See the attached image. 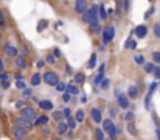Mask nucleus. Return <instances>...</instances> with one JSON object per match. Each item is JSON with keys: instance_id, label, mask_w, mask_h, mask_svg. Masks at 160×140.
<instances>
[{"instance_id": "f257e3e1", "label": "nucleus", "mask_w": 160, "mask_h": 140, "mask_svg": "<svg viewBox=\"0 0 160 140\" xmlns=\"http://www.w3.org/2000/svg\"><path fill=\"white\" fill-rule=\"evenodd\" d=\"M98 6L93 5L90 6V8H87V11L84 13V20L86 22H89L90 25H98Z\"/></svg>"}, {"instance_id": "f03ea898", "label": "nucleus", "mask_w": 160, "mask_h": 140, "mask_svg": "<svg viewBox=\"0 0 160 140\" xmlns=\"http://www.w3.org/2000/svg\"><path fill=\"white\" fill-rule=\"evenodd\" d=\"M103 129L107 132L110 139H115L117 137V128H115V123L112 120H109V118H107V120H104L103 122Z\"/></svg>"}, {"instance_id": "7ed1b4c3", "label": "nucleus", "mask_w": 160, "mask_h": 140, "mask_svg": "<svg viewBox=\"0 0 160 140\" xmlns=\"http://www.w3.org/2000/svg\"><path fill=\"white\" fill-rule=\"evenodd\" d=\"M44 81L48 84V86H54V87H56L59 84V76L54 72H45L44 73Z\"/></svg>"}, {"instance_id": "20e7f679", "label": "nucleus", "mask_w": 160, "mask_h": 140, "mask_svg": "<svg viewBox=\"0 0 160 140\" xmlns=\"http://www.w3.org/2000/svg\"><path fill=\"white\" fill-rule=\"evenodd\" d=\"M114 34H115L114 27H106L104 28L103 30V44H109V42L114 39Z\"/></svg>"}, {"instance_id": "39448f33", "label": "nucleus", "mask_w": 160, "mask_h": 140, "mask_svg": "<svg viewBox=\"0 0 160 140\" xmlns=\"http://www.w3.org/2000/svg\"><path fill=\"white\" fill-rule=\"evenodd\" d=\"M22 118H25V120H28V122H33L37 118V114L33 108H23L22 109Z\"/></svg>"}, {"instance_id": "423d86ee", "label": "nucleus", "mask_w": 160, "mask_h": 140, "mask_svg": "<svg viewBox=\"0 0 160 140\" xmlns=\"http://www.w3.org/2000/svg\"><path fill=\"white\" fill-rule=\"evenodd\" d=\"M75 11L78 14H84L87 11V2L86 0H78V2H75Z\"/></svg>"}, {"instance_id": "0eeeda50", "label": "nucleus", "mask_w": 160, "mask_h": 140, "mask_svg": "<svg viewBox=\"0 0 160 140\" xmlns=\"http://www.w3.org/2000/svg\"><path fill=\"white\" fill-rule=\"evenodd\" d=\"M16 123H17L19 128H22V129H25V131H28V129H31V128H33V125H31L28 120H25V118H22V117L17 118Z\"/></svg>"}, {"instance_id": "6e6552de", "label": "nucleus", "mask_w": 160, "mask_h": 140, "mask_svg": "<svg viewBox=\"0 0 160 140\" xmlns=\"http://www.w3.org/2000/svg\"><path fill=\"white\" fill-rule=\"evenodd\" d=\"M156 87H157V83H152L151 86H149V92H148V95H146V98H145V108H146V109H148L149 104H151V95H152V92L156 90Z\"/></svg>"}, {"instance_id": "1a4fd4ad", "label": "nucleus", "mask_w": 160, "mask_h": 140, "mask_svg": "<svg viewBox=\"0 0 160 140\" xmlns=\"http://www.w3.org/2000/svg\"><path fill=\"white\" fill-rule=\"evenodd\" d=\"M146 34H148V28H146V25H138L135 28V36L137 38L143 39V38H146Z\"/></svg>"}, {"instance_id": "9d476101", "label": "nucleus", "mask_w": 160, "mask_h": 140, "mask_svg": "<svg viewBox=\"0 0 160 140\" xmlns=\"http://www.w3.org/2000/svg\"><path fill=\"white\" fill-rule=\"evenodd\" d=\"M104 69H106V66L104 64H101L100 66V69H98V75L95 76V86H98V84H101V81L104 80Z\"/></svg>"}, {"instance_id": "9b49d317", "label": "nucleus", "mask_w": 160, "mask_h": 140, "mask_svg": "<svg viewBox=\"0 0 160 140\" xmlns=\"http://www.w3.org/2000/svg\"><path fill=\"white\" fill-rule=\"evenodd\" d=\"M90 117H92V120L95 123H100L103 120V118H101V111L98 108H93L92 111H90Z\"/></svg>"}, {"instance_id": "f8f14e48", "label": "nucleus", "mask_w": 160, "mask_h": 140, "mask_svg": "<svg viewBox=\"0 0 160 140\" xmlns=\"http://www.w3.org/2000/svg\"><path fill=\"white\" fill-rule=\"evenodd\" d=\"M25 134H26V131L22 129V128H19V126H16V128L12 129V136L16 137V140H22L25 137Z\"/></svg>"}, {"instance_id": "ddd939ff", "label": "nucleus", "mask_w": 160, "mask_h": 140, "mask_svg": "<svg viewBox=\"0 0 160 140\" xmlns=\"http://www.w3.org/2000/svg\"><path fill=\"white\" fill-rule=\"evenodd\" d=\"M118 104L123 108V109H128L129 108V100L126 95H118Z\"/></svg>"}, {"instance_id": "4468645a", "label": "nucleus", "mask_w": 160, "mask_h": 140, "mask_svg": "<svg viewBox=\"0 0 160 140\" xmlns=\"http://www.w3.org/2000/svg\"><path fill=\"white\" fill-rule=\"evenodd\" d=\"M39 106H40V109H44V111H51L53 109V103L48 101V100H44V101H39Z\"/></svg>"}, {"instance_id": "2eb2a0df", "label": "nucleus", "mask_w": 160, "mask_h": 140, "mask_svg": "<svg viewBox=\"0 0 160 140\" xmlns=\"http://www.w3.org/2000/svg\"><path fill=\"white\" fill-rule=\"evenodd\" d=\"M5 52H6V55H8V56H17V48L10 45V44L5 47Z\"/></svg>"}, {"instance_id": "dca6fc26", "label": "nucleus", "mask_w": 160, "mask_h": 140, "mask_svg": "<svg viewBox=\"0 0 160 140\" xmlns=\"http://www.w3.org/2000/svg\"><path fill=\"white\" fill-rule=\"evenodd\" d=\"M67 92H68V95H78L79 94V90H78V87H76V86H73V84H68V86H67Z\"/></svg>"}, {"instance_id": "f3484780", "label": "nucleus", "mask_w": 160, "mask_h": 140, "mask_svg": "<svg viewBox=\"0 0 160 140\" xmlns=\"http://www.w3.org/2000/svg\"><path fill=\"white\" fill-rule=\"evenodd\" d=\"M48 123V117L47 115H40L36 118V122H34V125H37V126H42V125H47Z\"/></svg>"}, {"instance_id": "a211bd4d", "label": "nucleus", "mask_w": 160, "mask_h": 140, "mask_svg": "<svg viewBox=\"0 0 160 140\" xmlns=\"http://www.w3.org/2000/svg\"><path fill=\"white\" fill-rule=\"evenodd\" d=\"M98 16H100L103 20L107 17V11H106V8H104L103 3H100V6H98Z\"/></svg>"}, {"instance_id": "6ab92c4d", "label": "nucleus", "mask_w": 160, "mask_h": 140, "mask_svg": "<svg viewBox=\"0 0 160 140\" xmlns=\"http://www.w3.org/2000/svg\"><path fill=\"white\" fill-rule=\"evenodd\" d=\"M128 95H129V98H135L138 95V87L137 86H131L129 90H128Z\"/></svg>"}, {"instance_id": "aec40b11", "label": "nucleus", "mask_w": 160, "mask_h": 140, "mask_svg": "<svg viewBox=\"0 0 160 140\" xmlns=\"http://www.w3.org/2000/svg\"><path fill=\"white\" fill-rule=\"evenodd\" d=\"M16 66L20 67V69H25L26 67V61L23 56H17V59H16Z\"/></svg>"}, {"instance_id": "412c9836", "label": "nucleus", "mask_w": 160, "mask_h": 140, "mask_svg": "<svg viewBox=\"0 0 160 140\" xmlns=\"http://www.w3.org/2000/svg\"><path fill=\"white\" fill-rule=\"evenodd\" d=\"M40 81H42L40 75H39V73H34V75H33V78H31V84H33V86H39Z\"/></svg>"}, {"instance_id": "4be33fe9", "label": "nucleus", "mask_w": 160, "mask_h": 140, "mask_svg": "<svg viewBox=\"0 0 160 140\" xmlns=\"http://www.w3.org/2000/svg\"><path fill=\"white\" fill-rule=\"evenodd\" d=\"M47 27H48V20H45V19L39 20V25H37V31H39V33H40V31H44Z\"/></svg>"}, {"instance_id": "5701e85b", "label": "nucleus", "mask_w": 160, "mask_h": 140, "mask_svg": "<svg viewBox=\"0 0 160 140\" xmlns=\"http://www.w3.org/2000/svg\"><path fill=\"white\" fill-rule=\"evenodd\" d=\"M157 67L154 66V64H152V62H148V64H145V70H146V72H148V73H154V70H156Z\"/></svg>"}, {"instance_id": "b1692460", "label": "nucleus", "mask_w": 160, "mask_h": 140, "mask_svg": "<svg viewBox=\"0 0 160 140\" xmlns=\"http://www.w3.org/2000/svg\"><path fill=\"white\" fill-rule=\"evenodd\" d=\"M84 111H78V112H76V115H75V120L76 122H78V123H81L82 120H84Z\"/></svg>"}, {"instance_id": "393cba45", "label": "nucleus", "mask_w": 160, "mask_h": 140, "mask_svg": "<svg viewBox=\"0 0 160 140\" xmlns=\"http://www.w3.org/2000/svg\"><path fill=\"white\" fill-rule=\"evenodd\" d=\"M126 48H129V50H134V48H137V42L134 41V39H129L128 42H126V45H124Z\"/></svg>"}, {"instance_id": "a878e982", "label": "nucleus", "mask_w": 160, "mask_h": 140, "mask_svg": "<svg viewBox=\"0 0 160 140\" xmlns=\"http://www.w3.org/2000/svg\"><path fill=\"white\" fill-rule=\"evenodd\" d=\"M67 123H59L58 125V132H59V134H65V132H67Z\"/></svg>"}, {"instance_id": "bb28decb", "label": "nucleus", "mask_w": 160, "mask_h": 140, "mask_svg": "<svg viewBox=\"0 0 160 140\" xmlns=\"http://www.w3.org/2000/svg\"><path fill=\"white\" fill-rule=\"evenodd\" d=\"M67 128H70L72 131L76 128V120H75V118L73 117H70V118H68V120H67Z\"/></svg>"}, {"instance_id": "cd10ccee", "label": "nucleus", "mask_w": 160, "mask_h": 140, "mask_svg": "<svg viewBox=\"0 0 160 140\" xmlns=\"http://www.w3.org/2000/svg\"><path fill=\"white\" fill-rule=\"evenodd\" d=\"M95 140H104V132H103V129H96L95 131Z\"/></svg>"}, {"instance_id": "c85d7f7f", "label": "nucleus", "mask_w": 160, "mask_h": 140, "mask_svg": "<svg viewBox=\"0 0 160 140\" xmlns=\"http://www.w3.org/2000/svg\"><path fill=\"white\" fill-rule=\"evenodd\" d=\"M95 64H96V55L93 53L92 56H90V62H89V69H93V67H95Z\"/></svg>"}, {"instance_id": "c756f323", "label": "nucleus", "mask_w": 160, "mask_h": 140, "mask_svg": "<svg viewBox=\"0 0 160 140\" xmlns=\"http://www.w3.org/2000/svg\"><path fill=\"white\" fill-rule=\"evenodd\" d=\"M134 61H135V64H145V58L142 55H137L135 58H134Z\"/></svg>"}, {"instance_id": "7c9ffc66", "label": "nucleus", "mask_w": 160, "mask_h": 140, "mask_svg": "<svg viewBox=\"0 0 160 140\" xmlns=\"http://www.w3.org/2000/svg\"><path fill=\"white\" fill-rule=\"evenodd\" d=\"M84 80H86V76L82 75V73H78V75L75 76V81L76 83H84Z\"/></svg>"}, {"instance_id": "2f4dec72", "label": "nucleus", "mask_w": 160, "mask_h": 140, "mask_svg": "<svg viewBox=\"0 0 160 140\" xmlns=\"http://www.w3.org/2000/svg\"><path fill=\"white\" fill-rule=\"evenodd\" d=\"M65 89H67V86H65L64 83H61V81H59V84L56 86V90H58V92H64Z\"/></svg>"}, {"instance_id": "473e14b6", "label": "nucleus", "mask_w": 160, "mask_h": 140, "mask_svg": "<svg viewBox=\"0 0 160 140\" xmlns=\"http://www.w3.org/2000/svg\"><path fill=\"white\" fill-rule=\"evenodd\" d=\"M62 115H64V117L67 118V120H68V118L72 117V112H70V109H68V108H65V109H64V112H62Z\"/></svg>"}, {"instance_id": "72a5a7b5", "label": "nucleus", "mask_w": 160, "mask_h": 140, "mask_svg": "<svg viewBox=\"0 0 160 140\" xmlns=\"http://www.w3.org/2000/svg\"><path fill=\"white\" fill-rule=\"evenodd\" d=\"M152 59H154V62H159V64H160V53L154 52V53H152Z\"/></svg>"}, {"instance_id": "f704fd0d", "label": "nucleus", "mask_w": 160, "mask_h": 140, "mask_svg": "<svg viewBox=\"0 0 160 140\" xmlns=\"http://www.w3.org/2000/svg\"><path fill=\"white\" fill-rule=\"evenodd\" d=\"M109 84H110V81H109V80H103V81H101V89L106 90V89L109 87Z\"/></svg>"}, {"instance_id": "c9c22d12", "label": "nucleus", "mask_w": 160, "mask_h": 140, "mask_svg": "<svg viewBox=\"0 0 160 140\" xmlns=\"http://www.w3.org/2000/svg\"><path fill=\"white\" fill-rule=\"evenodd\" d=\"M53 117H54V120H58V122L61 123V120H62V117H64V115H62L61 112H54V115H53Z\"/></svg>"}, {"instance_id": "e433bc0d", "label": "nucleus", "mask_w": 160, "mask_h": 140, "mask_svg": "<svg viewBox=\"0 0 160 140\" xmlns=\"http://www.w3.org/2000/svg\"><path fill=\"white\" fill-rule=\"evenodd\" d=\"M47 62H48V64H54V62H56V61H54V56L53 55H48L47 56Z\"/></svg>"}, {"instance_id": "4c0bfd02", "label": "nucleus", "mask_w": 160, "mask_h": 140, "mask_svg": "<svg viewBox=\"0 0 160 140\" xmlns=\"http://www.w3.org/2000/svg\"><path fill=\"white\" fill-rule=\"evenodd\" d=\"M6 24H5V17H3V11L0 10V27H5Z\"/></svg>"}, {"instance_id": "58836bf2", "label": "nucleus", "mask_w": 160, "mask_h": 140, "mask_svg": "<svg viewBox=\"0 0 160 140\" xmlns=\"http://www.w3.org/2000/svg\"><path fill=\"white\" fill-rule=\"evenodd\" d=\"M16 87H17V89H25V83H23V81H20V80H17Z\"/></svg>"}, {"instance_id": "ea45409f", "label": "nucleus", "mask_w": 160, "mask_h": 140, "mask_svg": "<svg viewBox=\"0 0 160 140\" xmlns=\"http://www.w3.org/2000/svg\"><path fill=\"white\" fill-rule=\"evenodd\" d=\"M154 34H156L157 38H160V25H156L154 27Z\"/></svg>"}, {"instance_id": "a19ab883", "label": "nucleus", "mask_w": 160, "mask_h": 140, "mask_svg": "<svg viewBox=\"0 0 160 140\" xmlns=\"http://www.w3.org/2000/svg\"><path fill=\"white\" fill-rule=\"evenodd\" d=\"M128 129H129V132H131V134H135V126L132 125V123H129V126H128Z\"/></svg>"}, {"instance_id": "79ce46f5", "label": "nucleus", "mask_w": 160, "mask_h": 140, "mask_svg": "<svg viewBox=\"0 0 160 140\" xmlns=\"http://www.w3.org/2000/svg\"><path fill=\"white\" fill-rule=\"evenodd\" d=\"M62 100H64L65 103H68V101H70V100H72V97H70V95H68V94H65L64 97H62Z\"/></svg>"}, {"instance_id": "37998d69", "label": "nucleus", "mask_w": 160, "mask_h": 140, "mask_svg": "<svg viewBox=\"0 0 160 140\" xmlns=\"http://www.w3.org/2000/svg\"><path fill=\"white\" fill-rule=\"evenodd\" d=\"M132 118H134V112H128V114H126V120H132Z\"/></svg>"}, {"instance_id": "c03bdc74", "label": "nucleus", "mask_w": 160, "mask_h": 140, "mask_svg": "<svg viewBox=\"0 0 160 140\" xmlns=\"http://www.w3.org/2000/svg\"><path fill=\"white\" fill-rule=\"evenodd\" d=\"M54 58H61V50L59 48H54Z\"/></svg>"}, {"instance_id": "a18cd8bd", "label": "nucleus", "mask_w": 160, "mask_h": 140, "mask_svg": "<svg viewBox=\"0 0 160 140\" xmlns=\"http://www.w3.org/2000/svg\"><path fill=\"white\" fill-rule=\"evenodd\" d=\"M0 80H2V81H8V75H6V73H0Z\"/></svg>"}, {"instance_id": "49530a36", "label": "nucleus", "mask_w": 160, "mask_h": 140, "mask_svg": "<svg viewBox=\"0 0 160 140\" xmlns=\"http://www.w3.org/2000/svg\"><path fill=\"white\" fill-rule=\"evenodd\" d=\"M154 75H156V78H157V80H160V67L154 70Z\"/></svg>"}, {"instance_id": "de8ad7c7", "label": "nucleus", "mask_w": 160, "mask_h": 140, "mask_svg": "<svg viewBox=\"0 0 160 140\" xmlns=\"http://www.w3.org/2000/svg\"><path fill=\"white\" fill-rule=\"evenodd\" d=\"M152 13H154V8H152V6H151V8H149V11H148V13L145 14V17H149V16H151Z\"/></svg>"}, {"instance_id": "09e8293b", "label": "nucleus", "mask_w": 160, "mask_h": 140, "mask_svg": "<svg viewBox=\"0 0 160 140\" xmlns=\"http://www.w3.org/2000/svg\"><path fill=\"white\" fill-rule=\"evenodd\" d=\"M2 87H3V89H8V87H10V83H8V81H2Z\"/></svg>"}, {"instance_id": "8fccbe9b", "label": "nucleus", "mask_w": 160, "mask_h": 140, "mask_svg": "<svg viewBox=\"0 0 160 140\" xmlns=\"http://www.w3.org/2000/svg\"><path fill=\"white\" fill-rule=\"evenodd\" d=\"M87 101V97H86V94H82L81 95V103H86Z\"/></svg>"}, {"instance_id": "3c124183", "label": "nucleus", "mask_w": 160, "mask_h": 140, "mask_svg": "<svg viewBox=\"0 0 160 140\" xmlns=\"http://www.w3.org/2000/svg\"><path fill=\"white\" fill-rule=\"evenodd\" d=\"M44 66H45V62H44V61H37V67H39V69H40V67H44Z\"/></svg>"}, {"instance_id": "603ef678", "label": "nucleus", "mask_w": 160, "mask_h": 140, "mask_svg": "<svg viewBox=\"0 0 160 140\" xmlns=\"http://www.w3.org/2000/svg\"><path fill=\"white\" fill-rule=\"evenodd\" d=\"M23 95H31V90L30 89H25L23 90Z\"/></svg>"}, {"instance_id": "864d4df0", "label": "nucleus", "mask_w": 160, "mask_h": 140, "mask_svg": "<svg viewBox=\"0 0 160 140\" xmlns=\"http://www.w3.org/2000/svg\"><path fill=\"white\" fill-rule=\"evenodd\" d=\"M123 5H124V10H129V6H131V3H129V2H124Z\"/></svg>"}, {"instance_id": "5fc2aeb1", "label": "nucleus", "mask_w": 160, "mask_h": 140, "mask_svg": "<svg viewBox=\"0 0 160 140\" xmlns=\"http://www.w3.org/2000/svg\"><path fill=\"white\" fill-rule=\"evenodd\" d=\"M16 106H17V108H22V106H23V103H22V101H17V103H16Z\"/></svg>"}, {"instance_id": "6e6d98bb", "label": "nucleus", "mask_w": 160, "mask_h": 140, "mask_svg": "<svg viewBox=\"0 0 160 140\" xmlns=\"http://www.w3.org/2000/svg\"><path fill=\"white\" fill-rule=\"evenodd\" d=\"M3 70V62H2V59H0V72Z\"/></svg>"}, {"instance_id": "4d7b16f0", "label": "nucleus", "mask_w": 160, "mask_h": 140, "mask_svg": "<svg viewBox=\"0 0 160 140\" xmlns=\"http://www.w3.org/2000/svg\"><path fill=\"white\" fill-rule=\"evenodd\" d=\"M157 136H159V140H160V131H157Z\"/></svg>"}, {"instance_id": "13d9d810", "label": "nucleus", "mask_w": 160, "mask_h": 140, "mask_svg": "<svg viewBox=\"0 0 160 140\" xmlns=\"http://www.w3.org/2000/svg\"><path fill=\"white\" fill-rule=\"evenodd\" d=\"M54 140H61V139H54Z\"/></svg>"}, {"instance_id": "bf43d9fd", "label": "nucleus", "mask_w": 160, "mask_h": 140, "mask_svg": "<svg viewBox=\"0 0 160 140\" xmlns=\"http://www.w3.org/2000/svg\"><path fill=\"white\" fill-rule=\"evenodd\" d=\"M0 87H2V83H0Z\"/></svg>"}, {"instance_id": "052dcab7", "label": "nucleus", "mask_w": 160, "mask_h": 140, "mask_svg": "<svg viewBox=\"0 0 160 140\" xmlns=\"http://www.w3.org/2000/svg\"><path fill=\"white\" fill-rule=\"evenodd\" d=\"M0 39H2V38H0Z\"/></svg>"}]
</instances>
